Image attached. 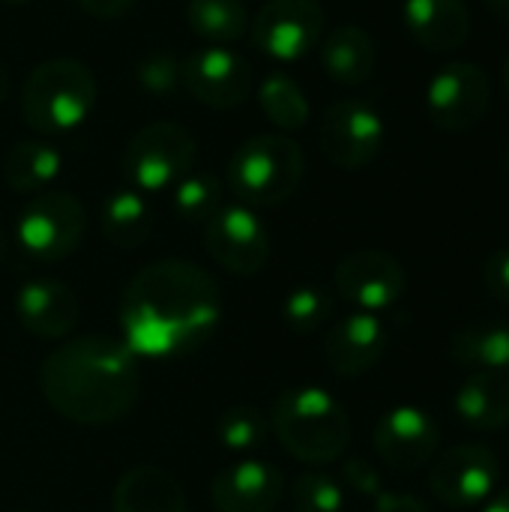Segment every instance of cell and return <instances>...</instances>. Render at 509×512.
I'll list each match as a JSON object with an SVG mask.
<instances>
[{
  "label": "cell",
  "instance_id": "obj_1",
  "mask_svg": "<svg viewBox=\"0 0 509 512\" xmlns=\"http://www.w3.org/2000/svg\"><path fill=\"white\" fill-rule=\"evenodd\" d=\"M222 321L216 279L189 261H153L123 288V345L135 357H180L201 348Z\"/></svg>",
  "mask_w": 509,
  "mask_h": 512
},
{
  "label": "cell",
  "instance_id": "obj_2",
  "mask_svg": "<svg viewBox=\"0 0 509 512\" xmlns=\"http://www.w3.org/2000/svg\"><path fill=\"white\" fill-rule=\"evenodd\" d=\"M39 387L60 417L78 426H108L138 402V357L117 339L81 336L45 357Z\"/></svg>",
  "mask_w": 509,
  "mask_h": 512
},
{
  "label": "cell",
  "instance_id": "obj_3",
  "mask_svg": "<svg viewBox=\"0 0 509 512\" xmlns=\"http://www.w3.org/2000/svg\"><path fill=\"white\" fill-rule=\"evenodd\" d=\"M282 450L306 465L336 462L351 441L345 408L321 387H291L279 393L270 414Z\"/></svg>",
  "mask_w": 509,
  "mask_h": 512
},
{
  "label": "cell",
  "instance_id": "obj_4",
  "mask_svg": "<svg viewBox=\"0 0 509 512\" xmlns=\"http://www.w3.org/2000/svg\"><path fill=\"white\" fill-rule=\"evenodd\" d=\"M96 105V78L81 60L54 57L39 63L21 90V114L39 135L78 129Z\"/></svg>",
  "mask_w": 509,
  "mask_h": 512
},
{
  "label": "cell",
  "instance_id": "obj_5",
  "mask_svg": "<svg viewBox=\"0 0 509 512\" xmlns=\"http://www.w3.org/2000/svg\"><path fill=\"white\" fill-rule=\"evenodd\" d=\"M306 174V156L288 135L264 132L243 141L228 162V186L246 207L288 201Z\"/></svg>",
  "mask_w": 509,
  "mask_h": 512
},
{
  "label": "cell",
  "instance_id": "obj_6",
  "mask_svg": "<svg viewBox=\"0 0 509 512\" xmlns=\"http://www.w3.org/2000/svg\"><path fill=\"white\" fill-rule=\"evenodd\" d=\"M195 138L180 123H150L132 135L123 153V174L138 192L174 189L195 162Z\"/></svg>",
  "mask_w": 509,
  "mask_h": 512
},
{
  "label": "cell",
  "instance_id": "obj_7",
  "mask_svg": "<svg viewBox=\"0 0 509 512\" xmlns=\"http://www.w3.org/2000/svg\"><path fill=\"white\" fill-rule=\"evenodd\" d=\"M87 231V210L69 192H39L18 216V246L42 264L69 258Z\"/></svg>",
  "mask_w": 509,
  "mask_h": 512
},
{
  "label": "cell",
  "instance_id": "obj_8",
  "mask_svg": "<svg viewBox=\"0 0 509 512\" xmlns=\"http://www.w3.org/2000/svg\"><path fill=\"white\" fill-rule=\"evenodd\" d=\"M384 120L381 114L360 99L333 102L318 123L321 153L345 171H360L372 165L384 147Z\"/></svg>",
  "mask_w": 509,
  "mask_h": 512
},
{
  "label": "cell",
  "instance_id": "obj_9",
  "mask_svg": "<svg viewBox=\"0 0 509 512\" xmlns=\"http://www.w3.org/2000/svg\"><path fill=\"white\" fill-rule=\"evenodd\" d=\"M492 102V81L480 63L453 60L438 69L426 90V111L444 132H465L483 123Z\"/></svg>",
  "mask_w": 509,
  "mask_h": 512
},
{
  "label": "cell",
  "instance_id": "obj_10",
  "mask_svg": "<svg viewBox=\"0 0 509 512\" xmlns=\"http://www.w3.org/2000/svg\"><path fill=\"white\" fill-rule=\"evenodd\" d=\"M498 456L483 444H456L444 450L432 471L429 489L450 510H474L495 495Z\"/></svg>",
  "mask_w": 509,
  "mask_h": 512
},
{
  "label": "cell",
  "instance_id": "obj_11",
  "mask_svg": "<svg viewBox=\"0 0 509 512\" xmlns=\"http://www.w3.org/2000/svg\"><path fill=\"white\" fill-rule=\"evenodd\" d=\"M204 243L210 258L234 276H255L270 261V234L246 204H225L204 225Z\"/></svg>",
  "mask_w": 509,
  "mask_h": 512
},
{
  "label": "cell",
  "instance_id": "obj_12",
  "mask_svg": "<svg viewBox=\"0 0 509 512\" xmlns=\"http://www.w3.org/2000/svg\"><path fill=\"white\" fill-rule=\"evenodd\" d=\"M324 33V6L318 0H270L252 21V42L273 60L306 57Z\"/></svg>",
  "mask_w": 509,
  "mask_h": 512
},
{
  "label": "cell",
  "instance_id": "obj_13",
  "mask_svg": "<svg viewBox=\"0 0 509 512\" xmlns=\"http://www.w3.org/2000/svg\"><path fill=\"white\" fill-rule=\"evenodd\" d=\"M408 273L402 261L381 249H360L339 261L336 291L360 312H381L402 300Z\"/></svg>",
  "mask_w": 509,
  "mask_h": 512
},
{
  "label": "cell",
  "instance_id": "obj_14",
  "mask_svg": "<svg viewBox=\"0 0 509 512\" xmlns=\"http://www.w3.org/2000/svg\"><path fill=\"white\" fill-rule=\"evenodd\" d=\"M372 441L384 465L393 471H417L435 459L441 432L429 411L417 405H396L378 420Z\"/></svg>",
  "mask_w": 509,
  "mask_h": 512
},
{
  "label": "cell",
  "instance_id": "obj_15",
  "mask_svg": "<svg viewBox=\"0 0 509 512\" xmlns=\"http://www.w3.org/2000/svg\"><path fill=\"white\" fill-rule=\"evenodd\" d=\"M255 75L228 45H207L183 63V87L210 108H234L252 93Z\"/></svg>",
  "mask_w": 509,
  "mask_h": 512
},
{
  "label": "cell",
  "instance_id": "obj_16",
  "mask_svg": "<svg viewBox=\"0 0 509 512\" xmlns=\"http://www.w3.org/2000/svg\"><path fill=\"white\" fill-rule=\"evenodd\" d=\"M387 351V327L375 312H357L336 321L324 336V363L342 375L357 378L381 363Z\"/></svg>",
  "mask_w": 509,
  "mask_h": 512
},
{
  "label": "cell",
  "instance_id": "obj_17",
  "mask_svg": "<svg viewBox=\"0 0 509 512\" xmlns=\"http://www.w3.org/2000/svg\"><path fill=\"white\" fill-rule=\"evenodd\" d=\"M285 498V477L279 468L246 459L225 468L210 489L216 512H273Z\"/></svg>",
  "mask_w": 509,
  "mask_h": 512
},
{
  "label": "cell",
  "instance_id": "obj_18",
  "mask_svg": "<svg viewBox=\"0 0 509 512\" xmlns=\"http://www.w3.org/2000/svg\"><path fill=\"white\" fill-rule=\"evenodd\" d=\"M21 327L36 339H63L78 324V297L54 279H33L15 297Z\"/></svg>",
  "mask_w": 509,
  "mask_h": 512
},
{
  "label": "cell",
  "instance_id": "obj_19",
  "mask_svg": "<svg viewBox=\"0 0 509 512\" xmlns=\"http://www.w3.org/2000/svg\"><path fill=\"white\" fill-rule=\"evenodd\" d=\"M402 18L414 42L429 51H456L471 36L465 0H405Z\"/></svg>",
  "mask_w": 509,
  "mask_h": 512
},
{
  "label": "cell",
  "instance_id": "obj_20",
  "mask_svg": "<svg viewBox=\"0 0 509 512\" xmlns=\"http://www.w3.org/2000/svg\"><path fill=\"white\" fill-rule=\"evenodd\" d=\"M114 512H186V492L180 480L159 465L129 468L111 498Z\"/></svg>",
  "mask_w": 509,
  "mask_h": 512
},
{
  "label": "cell",
  "instance_id": "obj_21",
  "mask_svg": "<svg viewBox=\"0 0 509 512\" xmlns=\"http://www.w3.org/2000/svg\"><path fill=\"white\" fill-rule=\"evenodd\" d=\"M456 414L477 432L509 426V372H474L456 393Z\"/></svg>",
  "mask_w": 509,
  "mask_h": 512
},
{
  "label": "cell",
  "instance_id": "obj_22",
  "mask_svg": "<svg viewBox=\"0 0 509 512\" xmlns=\"http://www.w3.org/2000/svg\"><path fill=\"white\" fill-rule=\"evenodd\" d=\"M375 63H378L375 39L357 24H342L321 42V66L339 84L354 87L369 81Z\"/></svg>",
  "mask_w": 509,
  "mask_h": 512
},
{
  "label": "cell",
  "instance_id": "obj_23",
  "mask_svg": "<svg viewBox=\"0 0 509 512\" xmlns=\"http://www.w3.org/2000/svg\"><path fill=\"white\" fill-rule=\"evenodd\" d=\"M450 357L456 366L474 372H509V324L480 321L453 333Z\"/></svg>",
  "mask_w": 509,
  "mask_h": 512
},
{
  "label": "cell",
  "instance_id": "obj_24",
  "mask_svg": "<svg viewBox=\"0 0 509 512\" xmlns=\"http://www.w3.org/2000/svg\"><path fill=\"white\" fill-rule=\"evenodd\" d=\"M102 234L117 249H138L153 234V210L138 189H117L105 198L99 216Z\"/></svg>",
  "mask_w": 509,
  "mask_h": 512
},
{
  "label": "cell",
  "instance_id": "obj_25",
  "mask_svg": "<svg viewBox=\"0 0 509 512\" xmlns=\"http://www.w3.org/2000/svg\"><path fill=\"white\" fill-rule=\"evenodd\" d=\"M63 171V156L45 141H18L6 150L3 180L12 192H42Z\"/></svg>",
  "mask_w": 509,
  "mask_h": 512
},
{
  "label": "cell",
  "instance_id": "obj_26",
  "mask_svg": "<svg viewBox=\"0 0 509 512\" xmlns=\"http://www.w3.org/2000/svg\"><path fill=\"white\" fill-rule=\"evenodd\" d=\"M189 27L210 45L237 42L249 27V9L243 0H189Z\"/></svg>",
  "mask_w": 509,
  "mask_h": 512
},
{
  "label": "cell",
  "instance_id": "obj_27",
  "mask_svg": "<svg viewBox=\"0 0 509 512\" xmlns=\"http://www.w3.org/2000/svg\"><path fill=\"white\" fill-rule=\"evenodd\" d=\"M258 102L270 123H276L279 129H303L309 123V99L303 87L285 72H273L261 81Z\"/></svg>",
  "mask_w": 509,
  "mask_h": 512
},
{
  "label": "cell",
  "instance_id": "obj_28",
  "mask_svg": "<svg viewBox=\"0 0 509 512\" xmlns=\"http://www.w3.org/2000/svg\"><path fill=\"white\" fill-rule=\"evenodd\" d=\"M174 213L189 225H207L225 204H222V183L207 171H189L174 186Z\"/></svg>",
  "mask_w": 509,
  "mask_h": 512
},
{
  "label": "cell",
  "instance_id": "obj_29",
  "mask_svg": "<svg viewBox=\"0 0 509 512\" xmlns=\"http://www.w3.org/2000/svg\"><path fill=\"white\" fill-rule=\"evenodd\" d=\"M270 432V417L255 405H234L216 423V438L231 453H249L264 444Z\"/></svg>",
  "mask_w": 509,
  "mask_h": 512
},
{
  "label": "cell",
  "instance_id": "obj_30",
  "mask_svg": "<svg viewBox=\"0 0 509 512\" xmlns=\"http://www.w3.org/2000/svg\"><path fill=\"white\" fill-rule=\"evenodd\" d=\"M333 315V297L318 285H303L291 291L282 303V318L297 333H315L321 330Z\"/></svg>",
  "mask_w": 509,
  "mask_h": 512
},
{
  "label": "cell",
  "instance_id": "obj_31",
  "mask_svg": "<svg viewBox=\"0 0 509 512\" xmlns=\"http://www.w3.org/2000/svg\"><path fill=\"white\" fill-rule=\"evenodd\" d=\"M345 492L327 474H300L291 486V510L294 512H342Z\"/></svg>",
  "mask_w": 509,
  "mask_h": 512
},
{
  "label": "cell",
  "instance_id": "obj_32",
  "mask_svg": "<svg viewBox=\"0 0 509 512\" xmlns=\"http://www.w3.org/2000/svg\"><path fill=\"white\" fill-rule=\"evenodd\" d=\"M138 84L153 96H171L183 84V66L174 54H150L138 66Z\"/></svg>",
  "mask_w": 509,
  "mask_h": 512
},
{
  "label": "cell",
  "instance_id": "obj_33",
  "mask_svg": "<svg viewBox=\"0 0 509 512\" xmlns=\"http://www.w3.org/2000/svg\"><path fill=\"white\" fill-rule=\"evenodd\" d=\"M483 282H486V291L498 303L509 306V249H498L489 255V261L483 267Z\"/></svg>",
  "mask_w": 509,
  "mask_h": 512
},
{
  "label": "cell",
  "instance_id": "obj_34",
  "mask_svg": "<svg viewBox=\"0 0 509 512\" xmlns=\"http://www.w3.org/2000/svg\"><path fill=\"white\" fill-rule=\"evenodd\" d=\"M342 477L348 483V489H354L357 495H366V498H378L384 489H381V477L375 471V465H369L366 459H351L345 468H342Z\"/></svg>",
  "mask_w": 509,
  "mask_h": 512
},
{
  "label": "cell",
  "instance_id": "obj_35",
  "mask_svg": "<svg viewBox=\"0 0 509 512\" xmlns=\"http://www.w3.org/2000/svg\"><path fill=\"white\" fill-rule=\"evenodd\" d=\"M375 512H429L426 504L414 495H399V492H381L375 498Z\"/></svg>",
  "mask_w": 509,
  "mask_h": 512
},
{
  "label": "cell",
  "instance_id": "obj_36",
  "mask_svg": "<svg viewBox=\"0 0 509 512\" xmlns=\"http://www.w3.org/2000/svg\"><path fill=\"white\" fill-rule=\"evenodd\" d=\"M87 15L93 18H120L126 15L138 0H75Z\"/></svg>",
  "mask_w": 509,
  "mask_h": 512
},
{
  "label": "cell",
  "instance_id": "obj_37",
  "mask_svg": "<svg viewBox=\"0 0 509 512\" xmlns=\"http://www.w3.org/2000/svg\"><path fill=\"white\" fill-rule=\"evenodd\" d=\"M483 512H509V489L498 492V495H492V498L483 504Z\"/></svg>",
  "mask_w": 509,
  "mask_h": 512
},
{
  "label": "cell",
  "instance_id": "obj_38",
  "mask_svg": "<svg viewBox=\"0 0 509 512\" xmlns=\"http://www.w3.org/2000/svg\"><path fill=\"white\" fill-rule=\"evenodd\" d=\"M486 9H489L498 21L509 24V0H486Z\"/></svg>",
  "mask_w": 509,
  "mask_h": 512
},
{
  "label": "cell",
  "instance_id": "obj_39",
  "mask_svg": "<svg viewBox=\"0 0 509 512\" xmlns=\"http://www.w3.org/2000/svg\"><path fill=\"white\" fill-rule=\"evenodd\" d=\"M6 96H9V69L0 63V102H3Z\"/></svg>",
  "mask_w": 509,
  "mask_h": 512
},
{
  "label": "cell",
  "instance_id": "obj_40",
  "mask_svg": "<svg viewBox=\"0 0 509 512\" xmlns=\"http://www.w3.org/2000/svg\"><path fill=\"white\" fill-rule=\"evenodd\" d=\"M504 90H507V96H509V57H507V63H504Z\"/></svg>",
  "mask_w": 509,
  "mask_h": 512
},
{
  "label": "cell",
  "instance_id": "obj_41",
  "mask_svg": "<svg viewBox=\"0 0 509 512\" xmlns=\"http://www.w3.org/2000/svg\"><path fill=\"white\" fill-rule=\"evenodd\" d=\"M3 255H6V243H3V234H0V261H3Z\"/></svg>",
  "mask_w": 509,
  "mask_h": 512
},
{
  "label": "cell",
  "instance_id": "obj_42",
  "mask_svg": "<svg viewBox=\"0 0 509 512\" xmlns=\"http://www.w3.org/2000/svg\"><path fill=\"white\" fill-rule=\"evenodd\" d=\"M3 3H27V0H3Z\"/></svg>",
  "mask_w": 509,
  "mask_h": 512
},
{
  "label": "cell",
  "instance_id": "obj_43",
  "mask_svg": "<svg viewBox=\"0 0 509 512\" xmlns=\"http://www.w3.org/2000/svg\"><path fill=\"white\" fill-rule=\"evenodd\" d=\"M507 171H509V147H507Z\"/></svg>",
  "mask_w": 509,
  "mask_h": 512
},
{
  "label": "cell",
  "instance_id": "obj_44",
  "mask_svg": "<svg viewBox=\"0 0 509 512\" xmlns=\"http://www.w3.org/2000/svg\"><path fill=\"white\" fill-rule=\"evenodd\" d=\"M18 512H33V510H18Z\"/></svg>",
  "mask_w": 509,
  "mask_h": 512
}]
</instances>
